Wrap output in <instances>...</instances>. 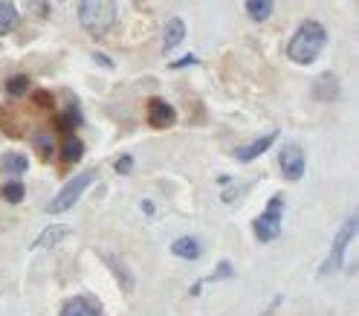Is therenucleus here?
<instances>
[{
  "instance_id": "6e6552de",
  "label": "nucleus",
  "mask_w": 359,
  "mask_h": 316,
  "mask_svg": "<svg viewBox=\"0 0 359 316\" xmlns=\"http://www.w3.org/2000/svg\"><path fill=\"white\" fill-rule=\"evenodd\" d=\"M61 316H102V308L90 296H76V299H70V302L64 305Z\"/></svg>"
},
{
  "instance_id": "f8f14e48",
  "label": "nucleus",
  "mask_w": 359,
  "mask_h": 316,
  "mask_svg": "<svg viewBox=\"0 0 359 316\" xmlns=\"http://www.w3.org/2000/svg\"><path fill=\"white\" fill-rule=\"evenodd\" d=\"M67 235H73V229H70V226H50V229H44L41 235H38L35 247H55V244H61Z\"/></svg>"
},
{
  "instance_id": "aec40b11",
  "label": "nucleus",
  "mask_w": 359,
  "mask_h": 316,
  "mask_svg": "<svg viewBox=\"0 0 359 316\" xmlns=\"http://www.w3.org/2000/svg\"><path fill=\"white\" fill-rule=\"evenodd\" d=\"M134 172V157H119L116 160V174H130Z\"/></svg>"
},
{
  "instance_id": "a211bd4d",
  "label": "nucleus",
  "mask_w": 359,
  "mask_h": 316,
  "mask_svg": "<svg viewBox=\"0 0 359 316\" xmlns=\"http://www.w3.org/2000/svg\"><path fill=\"white\" fill-rule=\"evenodd\" d=\"M6 90H9V96H24V93L29 90V78H26V76L9 78V81H6Z\"/></svg>"
},
{
  "instance_id": "4be33fe9",
  "label": "nucleus",
  "mask_w": 359,
  "mask_h": 316,
  "mask_svg": "<svg viewBox=\"0 0 359 316\" xmlns=\"http://www.w3.org/2000/svg\"><path fill=\"white\" fill-rule=\"evenodd\" d=\"M38 148H41L44 157H50V140H46V137H38Z\"/></svg>"
},
{
  "instance_id": "39448f33",
  "label": "nucleus",
  "mask_w": 359,
  "mask_h": 316,
  "mask_svg": "<svg viewBox=\"0 0 359 316\" xmlns=\"http://www.w3.org/2000/svg\"><path fill=\"white\" fill-rule=\"evenodd\" d=\"M356 226H359V218H356V215H351V218L345 221V226L339 229V235H336V241L331 247L328 261L322 264V276H331V273H336L342 267V258H345V249L353 241V235H356Z\"/></svg>"
},
{
  "instance_id": "5701e85b",
  "label": "nucleus",
  "mask_w": 359,
  "mask_h": 316,
  "mask_svg": "<svg viewBox=\"0 0 359 316\" xmlns=\"http://www.w3.org/2000/svg\"><path fill=\"white\" fill-rule=\"evenodd\" d=\"M93 58H96V61H99V64H105V67H113V61H110L107 56H102V53H96Z\"/></svg>"
},
{
  "instance_id": "9b49d317",
  "label": "nucleus",
  "mask_w": 359,
  "mask_h": 316,
  "mask_svg": "<svg viewBox=\"0 0 359 316\" xmlns=\"http://www.w3.org/2000/svg\"><path fill=\"white\" fill-rule=\"evenodd\" d=\"M186 38V24H183V18H171L168 24H166V38H162V49L166 53H171L174 47H180V41Z\"/></svg>"
},
{
  "instance_id": "4468645a",
  "label": "nucleus",
  "mask_w": 359,
  "mask_h": 316,
  "mask_svg": "<svg viewBox=\"0 0 359 316\" xmlns=\"http://www.w3.org/2000/svg\"><path fill=\"white\" fill-rule=\"evenodd\" d=\"M0 169L9 172V174H24L29 169V160L24 154H3V160H0Z\"/></svg>"
},
{
  "instance_id": "1a4fd4ad",
  "label": "nucleus",
  "mask_w": 359,
  "mask_h": 316,
  "mask_svg": "<svg viewBox=\"0 0 359 316\" xmlns=\"http://www.w3.org/2000/svg\"><path fill=\"white\" fill-rule=\"evenodd\" d=\"M275 140H279V131H270L267 137H261V140H255V142H249V145L238 148V154H235V157H238L240 163H249V160H255V157L264 154V151H267V148H270Z\"/></svg>"
},
{
  "instance_id": "2eb2a0df",
  "label": "nucleus",
  "mask_w": 359,
  "mask_h": 316,
  "mask_svg": "<svg viewBox=\"0 0 359 316\" xmlns=\"http://www.w3.org/2000/svg\"><path fill=\"white\" fill-rule=\"evenodd\" d=\"M247 12L252 21H267L272 15V0H247Z\"/></svg>"
},
{
  "instance_id": "6ab92c4d",
  "label": "nucleus",
  "mask_w": 359,
  "mask_h": 316,
  "mask_svg": "<svg viewBox=\"0 0 359 316\" xmlns=\"http://www.w3.org/2000/svg\"><path fill=\"white\" fill-rule=\"evenodd\" d=\"M235 270H232V264L229 261H220V270H215V273H211V276H206L203 281H218V278H229Z\"/></svg>"
},
{
  "instance_id": "20e7f679",
  "label": "nucleus",
  "mask_w": 359,
  "mask_h": 316,
  "mask_svg": "<svg viewBox=\"0 0 359 316\" xmlns=\"http://www.w3.org/2000/svg\"><path fill=\"white\" fill-rule=\"evenodd\" d=\"M93 180H96V172H93V169H90V172H81L78 177H73V180L67 183V186H64V189L55 194V201H53L50 206H46V209H50L53 215H61V212L73 209V206L78 203V197L85 194V189L90 186Z\"/></svg>"
},
{
  "instance_id": "ddd939ff",
  "label": "nucleus",
  "mask_w": 359,
  "mask_h": 316,
  "mask_svg": "<svg viewBox=\"0 0 359 316\" xmlns=\"http://www.w3.org/2000/svg\"><path fill=\"white\" fill-rule=\"evenodd\" d=\"M18 26V9L6 0H0V35H9V32Z\"/></svg>"
},
{
  "instance_id": "9d476101",
  "label": "nucleus",
  "mask_w": 359,
  "mask_h": 316,
  "mask_svg": "<svg viewBox=\"0 0 359 316\" xmlns=\"http://www.w3.org/2000/svg\"><path fill=\"white\" fill-rule=\"evenodd\" d=\"M171 253H174L177 258H186V261H198L203 249H200L198 238H191V235H183V238H177V241L171 244Z\"/></svg>"
},
{
  "instance_id": "b1692460",
  "label": "nucleus",
  "mask_w": 359,
  "mask_h": 316,
  "mask_svg": "<svg viewBox=\"0 0 359 316\" xmlns=\"http://www.w3.org/2000/svg\"><path fill=\"white\" fill-rule=\"evenodd\" d=\"M142 212H145V215H154V203H148V201H142Z\"/></svg>"
},
{
  "instance_id": "f257e3e1",
  "label": "nucleus",
  "mask_w": 359,
  "mask_h": 316,
  "mask_svg": "<svg viewBox=\"0 0 359 316\" xmlns=\"http://www.w3.org/2000/svg\"><path fill=\"white\" fill-rule=\"evenodd\" d=\"M324 44H328V32H324V26L319 21H304L287 44V56L296 64H313L319 58V53L324 49Z\"/></svg>"
},
{
  "instance_id": "dca6fc26",
  "label": "nucleus",
  "mask_w": 359,
  "mask_h": 316,
  "mask_svg": "<svg viewBox=\"0 0 359 316\" xmlns=\"http://www.w3.org/2000/svg\"><path fill=\"white\" fill-rule=\"evenodd\" d=\"M81 154H85V145H81L76 137L64 140V145H61V160H64V163H78Z\"/></svg>"
},
{
  "instance_id": "393cba45",
  "label": "nucleus",
  "mask_w": 359,
  "mask_h": 316,
  "mask_svg": "<svg viewBox=\"0 0 359 316\" xmlns=\"http://www.w3.org/2000/svg\"><path fill=\"white\" fill-rule=\"evenodd\" d=\"M35 99H38L41 105H46V102H50V96H46V93H35Z\"/></svg>"
},
{
  "instance_id": "412c9836",
  "label": "nucleus",
  "mask_w": 359,
  "mask_h": 316,
  "mask_svg": "<svg viewBox=\"0 0 359 316\" xmlns=\"http://www.w3.org/2000/svg\"><path fill=\"white\" fill-rule=\"evenodd\" d=\"M191 64H198V58H194V56H186V58H180V61H174V64H171V67H174V70H180V67H191Z\"/></svg>"
},
{
  "instance_id": "f03ea898",
  "label": "nucleus",
  "mask_w": 359,
  "mask_h": 316,
  "mask_svg": "<svg viewBox=\"0 0 359 316\" xmlns=\"http://www.w3.org/2000/svg\"><path fill=\"white\" fill-rule=\"evenodd\" d=\"M113 21H116V3L113 0H78V24L85 26L87 35H107Z\"/></svg>"
},
{
  "instance_id": "7ed1b4c3",
  "label": "nucleus",
  "mask_w": 359,
  "mask_h": 316,
  "mask_svg": "<svg viewBox=\"0 0 359 316\" xmlns=\"http://www.w3.org/2000/svg\"><path fill=\"white\" fill-rule=\"evenodd\" d=\"M281 215H284V197L275 194L272 201H270V206L255 218V226H252L255 229V238L264 241V244L279 238L281 235Z\"/></svg>"
},
{
  "instance_id": "423d86ee",
  "label": "nucleus",
  "mask_w": 359,
  "mask_h": 316,
  "mask_svg": "<svg viewBox=\"0 0 359 316\" xmlns=\"http://www.w3.org/2000/svg\"><path fill=\"white\" fill-rule=\"evenodd\" d=\"M279 163H281V172H284L287 180H301V174H304V151L299 145H284Z\"/></svg>"
},
{
  "instance_id": "0eeeda50",
  "label": "nucleus",
  "mask_w": 359,
  "mask_h": 316,
  "mask_svg": "<svg viewBox=\"0 0 359 316\" xmlns=\"http://www.w3.org/2000/svg\"><path fill=\"white\" fill-rule=\"evenodd\" d=\"M177 119V113L168 102H162V99H151L148 102V122L154 128H171Z\"/></svg>"
},
{
  "instance_id": "f3484780",
  "label": "nucleus",
  "mask_w": 359,
  "mask_h": 316,
  "mask_svg": "<svg viewBox=\"0 0 359 316\" xmlns=\"http://www.w3.org/2000/svg\"><path fill=\"white\" fill-rule=\"evenodd\" d=\"M0 194H3V201H9V203H21V201H24V194H26V189L21 186V183H6L3 192H0Z\"/></svg>"
}]
</instances>
